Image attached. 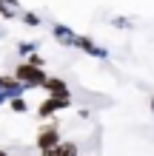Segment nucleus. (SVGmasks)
<instances>
[{
    "label": "nucleus",
    "instance_id": "f257e3e1",
    "mask_svg": "<svg viewBox=\"0 0 154 156\" xmlns=\"http://www.w3.org/2000/svg\"><path fill=\"white\" fill-rule=\"evenodd\" d=\"M14 80L20 82L23 88H29V85H43V82H46V71H40L37 66H29V62H20V66L14 68Z\"/></svg>",
    "mask_w": 154,
    "mask_h": 156
},
{
    "label": "nucleus",
    "instance_id": "f03ea898",
    "mask_svg": "<svg viewBox=\"0 0 154 156\" xmlns=\"http://www.w3.org/2000/svg\"><path fill=\"white\" fill-rule=\"evenodd\" d=\"M57 142H60V133H57V128H54V125L40 128V133H37V148H40V151H49V148H54Z\"/></svg>",
    "mask_w": 154,
    "mask_h": 156
},
{
    "label": "nucleus",
    "instance_id": "7ed1b4c3",
    "mask_svg": "<svg viewBox=\"0 0 154 156\" xmlns=\"http://www.w3.org/2000/svg\"><path fill=\"white\" fill-rule=\"evenodd\" d=\"M66 105H69V97H49V99H43V102H40L37 114L46 119V116H51L54 111H60V108H66Z\"/></svg>",
    "mask_w": 154,
    "mask_h": 156
},
{
    "label": "nucleus",
    "instance_id": "20e7f679",
    "mask_svg": "<svg viewBox=\"0 0 154 156\" xmlns=\"http://www.w3.org/2000/svg\"><path fill=\"white\" fill-rule=\"evenodd\" d=\"M0 91H3L6 97H20V94H23V85H20L14 77L3 74V77H0Z\"/></svg>",
    "mask_w": 154,
    "mask_h": 156
},
{
    "label": "nucleus",
    "instance_id": "39448f33",
    "mask_svg": "<svg viewBox=\"0 0 154 156\" xmlns=\"http://www.w3.org/2000/svg\"><path fill=\"white\" fill-rule=\"evenodd\" d=\"M43 88H46L51 97H69V88H66V82H63V80L46 77V82H43Z\"/></svg>",
    "mask_w": 154,
    "mask_h": 156
},
{
    "label": "nucleus",
    "instance_id": "423d86ee",
    "mask_svg": "<svg viewBox=\"0 0 154 156\" xmlns=\"http://www.w3.org/2000/svg\"><path fill=\"white\" fill-rule=\"evenodd\" d=\"M14 9H17V0H0V14L3 17H14Z\"/></svg>",
    "mask_w": 154,
    "mask_h": 156
},
{
    "label": "nucleus",
    "instance_id": "0eeeda50",
    "mask_svg": "<svg viewBox=\"0 0 154 156\" xmlns=\"http://www.w3.org/2000/svg\"><path fill=\"white\" fill-rule=\"evenodd\" d=\"M9 99H12V111H17V114H23L26 108H29V105H26V99H23V97H9Z\"/></svg>",
    "mask_w": 154,
    "mask_h": 156
},
{
    "label": "nucleus",
    "instance_id": "6e6552de",
    "mask_svg": "<svg viewBox=\"0 0 154 156\" xmlns=\"http://www.w3.org/2000/svg\"><path fill=\"white\" fill-rule=\"evenodd\" d=\"M23 23H26V26H37V23H40V17H37V14H32V12H23Z\"/></svg>",
    "mask_w": 154,
    "mask_h": 156
},
{
    "label": "nucleus",
    "instance_id": "1a4fd4ad",
    "mask_svg": "<svg viewBox=\"0 0 154 156\" xmlns=\"http://www.w3.org/2000/svg\"><path fill=\"white\" fill-rule=\"evenodd\" d=\"M6 102V94H3V91H0V105H3Z\"/></svg>",
    "mask_w": 154,
    "mask_h": 156
},
{
    "label": "nucleus",
    "instance_id": "9d476101",
    "mask_svg": "<svg viewBox=\"0 0 154 156\" xmlns=\"http://www.w3.org/2000/svg\"><path fill=\"white\" fill-rule=\"evenodd\" d=\"M0 156H9V153H6V151H3V148H0Z\"/></svg>",
    "mask_w": 154,
    "mask_h": 156
}]
</instances>
